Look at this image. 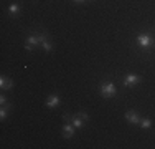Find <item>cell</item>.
<instances>
[{
    "label": "cell",
    "mask_w": 155,
    "mask_h": 149,
    "mask_svg": "<svg viewBox=\"0 0 155 149\" xmlns=\"http://www.w3.org/2000/svg\"><path fill=\"white\" fill-rule=\"evenodd\" d=\"M137 45L142 48H150V47H155V38L150 33H140L137 36Z\"/></svg>",
    "instance_id": "cell-1"
},
{
    "label": "cell",
    "mask_w": 155,
    "mask_h": 149,
    "mask_svg": "<svg viewBox=\"0 0 155 149\" xmlns=\"http://www.w3.org/2000/svg\"><path fill=\"white\" fill-rule=\"evenodd\" d=\"M46 106L48 108H56L60 106V98L56 95H50V98L46 99Z\"/></svg>",
    "instance_id": "cell-9"
},
{
    "label": "cell",
    "mask_w": 155,
    "mask_h": 149,
    "mask_svg": "<svg viewBox=\"0 0 155 149\" xmlns=\"http://www.w3.org/2000/svg\"><path fill=\"white\" fill-rule=\"evenodd\" d=\"M140 80H142V78H140L139 74H127V76L124 78V86H134V85L140 83Z\"/></svg>",
    "instance_id": "cell-4"
},
{
    "label": "cell",
    "mask_w": 155,
    "mask_h": 149,
    "mask_svg": "<svg viewBox=\"0 0 155 149\" xmlns=\"http://www.w3.org/2000/svg\"><path fill=\"white\" fill-rule=\"evenodd\" d=\"M139 124L142 126V128H150V126H152V121H150V119H140Z\"/></svg>",
    "instance_id": "cell-13"
},
{
    "label": "cell",
    "mask_w": 155,
    "mask_h": 149,
    "mask_svg": "<svg viewBox=\"0 0 155 149\" xmlns=\"http://www.w3.org/2000/svg\"><path fill=\"white\" fill-rule=\"evenodd\" d=\"M71 124L74 126V128H81V126H83V119H81V118L76 114V116L71 118Z\"/></svg>",
    "instance_id": "cell-10"
},
{
    "label": "cell",
    "mask_w": 155,
    "mask_h": 149,
    "mask_svg": "<svg viewBox=\"0 0 155 149\" xmlns=\"http://www.w3.org/2000/svg\"><path fill=\"white\" fill-rule=\"evenodd\" d=\"M101 95L104 96V98H114V96L117 95V91H116V86H114L112 83H109V81H106V83H102L101 85Z\"/></svg>",
    "instance_id": "cell-2"
},
{
    "label": "cell",
    "mask_w": 155,
    "mask_h": 149,
    "mask_svg": "<svg viewBox=\"0 0 155 149\" xmlns=\"http://www.w3.org/2000/svg\"><path fill=\"white\" fill-rule=\"evenodd\" d=\"M74 133H76V128L73 124H64L63 126V136L64 137H71Z\"/></svg>",
    "instance_id": "cell-8"
},
{
    "label": "cell",
    "mask_w": 155,
    "mask_h": 149,
    "mask_svg": "<svg viewBox=\"0 0 155 149\" xmlns=\"http://www.w3.org/2000/svg\"><path fill=\"white\" fill-rule=\"evenodd\" d=\"M78 116H79L81 119H83V121H86V119H89V116H87L86 113H78Z\"/></svg>",
    "instance_id": "cell-14"
},
{
    "label": "cell",
    "mask_w": 155,
    "mask_h": 149,
    "mask_svg": "<svg viewBox=\"0 0 155 149\" xmlns=\"http://www.w3.org/2000/svg\"><path fill=\"white\" fill-rule=\"evenodd\" d=\"M35 45H40V38H38V33H31L30 36L27 38V43H25V48H27L28 51L33 50V47Z\"/></svg>",
    "instance_id": "cell-3"
},
{
    "label": "cell",
    "mask_w": 155,
    "mask_h": 149,
    "mask_svg": "<svg viewBox=\"0 0 155 149\" xmlns=\"http://www.w3.org/2000/svg\"><path fill=\"white\" fill-rule=\"evenodd\" d=\"M8 108H10V104H5V106H2V111H0V118H2V119H5V118H7Z\"/></svg>",
    "instance_id": "cell-12"
},
{
    "label": "cell",
    "mask_w": 155,
    "mask_h": 149,
    "mask_svg": "<svg viewBox=\"0 0 155 149\" xmlns=\"http://www.w3.org/2000/svg\"><path fill=\"white\" fill-rule=\"evenodd\" d=\"M125 118H127V121L132 123V124H139L140 123V116L135 111H127V113H125Z\"/></svg>",
    "instance_id": "cell-6"
},
{
    "label": "cell",
    "mask_w": 155,
    "mask_h": 149,
    "mask_svg": "<svg viewBox=\"0 0 155 149\" xmlns=\"http://www.w3.org/2000/svg\"><path fill=\"white\" fill-rule=\"evenodd\" d=\"M38 38H40V45L43 47V50L45 51H51L53 50V45L50 43V40H48V36L45 33H38Z\"/></svg>",
    "instance_id": "cell-5"
},
{
    "label": "cell",
    "mask_w": 155,
    "mask_h": 149,
    "mask_svg": "<svg viewBox=\"0 0 155 149\" xmlns=\"http://www.w3.org/2000/svg\"><path fill=\"white\" fill-rule=\"evenodd\" d=\"M73 2H76V3H83V2H87V0H73Z\"/></svg>",
    "instance_id": "cell-16"
},
{
    "label": "cell",
    "mask_w": 155,
    "mask_h": 149,
    "mask_svg": "<svg viewBox=\"0 0 155 149\" xmlns=\"http://www.w3.org/2000/svg\"><path fill=\"white\" fill-rule=\"evenodd\" d=\"M8 12H10V15H13V17H15V15H18V12H20V7L15 5V3H12V5L8 7Z\"/></svg>",
    "instance_id": "cell-11"
},
{
    "label": "cell",
    "mask_w": 155,
    "mask_h": 149,
    "mask_svg": "<svg viewBox=\"0 0 155 149\" xmlns=\"http://www.w3.org/2000/svg\"><path fill=\"white\" fill-rule=\"evenodd\" d=\"M0 104H2V106H5V104H7V98H5V96L0 98Z\"/></svg>",
    "instance_id": "cell-15"
},
{
    "label": "cell",
    "mask_w": 155,
    "mask_h": 149,
    "mask_svg": "<svg viewBox=\"0 0 155 149\" xmlns=\"http://www.w3.org/2000/svg\"><path fill=\"white\" fill-rule=\"evenodd\" d=\"M0 86H2L3 91H7V89H10V88L13 86V83H12V80H10L8 76L2 74V78H0Z\"/></svg>",
    "instance_id": "cell-7"
}]
</instances>
